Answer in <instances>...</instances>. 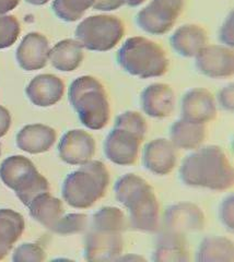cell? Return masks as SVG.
I'll return each instance as SVG.
<instances>
[{"label": "cell", "instance_id": "obj_24", "mask_svg": "<svg viewBox=\"0 0 234 262\" xmlns=\"http://www.w3.org/2000/svg\"><path fill=\"white\" fill-rule=\"evenodd\" d=\"M24 229L26 222L20 213L11 209H0V260L9 255Z\"/></svg>", "mask_w": 234, "mask_h": 262}, {"label": "cell", "instance_id": "obj_27", "mask_svg": "<svg viewBox=\"0 0 234 262\" xmlns=\"http://www.w3.org/2000/svg\"><path fill=\"white\" fill-rule=\"evenodd\" d=\"M127 227L124 212L116 207H104L94 213L89 228L93 231L120 233Z\"/></svg>", "mask_w": 234, "mask_h": 262}, {"label": "cell", "instance_id": "obj_4", "mask_svg": "<svg viewBox=\"0 0 234 262\" xmlns=\"http://www.w3.org/2000/svg\"><path fill=\"white\" fill-rule=\"evenodd\" d=\"M75 34L78 42L88 51L109 52L123 38L125 27L116 15L98 14L80 22Z\"/></svg>", "mask_w": 234, "mask_h": 262}, {"label": "cell", "instance_id": "obj_15", "mask_svg": "<svg viewBox=\"0 0 234 262\" xmlns=\"http://www.w3.org/2000/svg\"><path fill=\"white\" fill-rule=\"evenodd\" d=\"M142 161L144 167L152 174L158 176L168 175L176 166V147L166 139H155L144 146Z\"/></svg>", "mask_w": 234, "mask_h": 262}, {"label": "cell", "instance_id": "obj_38", "mask_svg": "<svg viewBox=\"0 0 234 262\" xmlns=\"http://www.w3.org/2000/svg\"><path fill=\"white\" fill-rule=\"evenodd\" d=\"M218 103L221 108L227 112L234 111V85L231 83L227 86L222 88L218 93Z\"/></svg>", "mask_w": 234, "mask_h": 262}, {"label": "cell", "instance_id": "obj_42", "mask_svg": "<svg viewBox=\"0 0 234 262\" xmlns=\"http://www.w3.org/2000/svg\"><path fill=\"white\" fill-rule=\"evenodd\" d=\"M117 261H146V259L141 256L135 255V253H129V255H125V256L120 255Z\"/></svg>", "mask_w": 234, "mask_h": 262}, {"label": "cell", "instance_id": "obj_45", "mask_svg": "<svg viewBox=\"0 0 234 262\" xmlns=\"http://www.w3.org/2000/svg\"><path fill=\"white\" fill-rule=\"evenodd\" d=\"M0 155H2V147H0Z\"/></svg>", "mask_w": 234, "mask_h": 262}, {"label": "cell", "instance_id": "obj_5", "mask_svg": "<svg viewBox=\"0 0 234 262\" xmlns=\"http://www.w3.org/2000/svg\"><path fill=\"white\" fill-rule=\"evenodd\" d=\"M184 6L185 0H151L137 14V24L149 34L163 35L174 27Z\"/></svg>", "mask_w": 234, "mask_h": 262}, {"label": "cell", "instance_id": "obj_3", "mask_svg": "<svg viewBox=\"0 0 234 262\" xmlns=\"http://www.w3.org/2000/svg\"><path fill=\"white\" fill-rule=\"evenodd\" d=\"M117 61L129 75L140 79L162 77L168 69L164 49L143 36L128 38L119 48Z\"/></svg>", "mask_w": 234, "mask_h": 262}, {"label": "cell", "instance_id": "obj_20", "mask_svg": "<svg viewBox=\"0 0 234 262\" xmlns=\"http://www.w3.org/2000/svg\"><path fill=\"white\" fill-rule=\"evenodd\" d=\"M170 43L179 55L186 58H195L201 49L208 45V35L197 24H184L173 33Z\"/></svg>", "mask_w": 234, "mask_h": 262}, {"label": "cell", "instance_id": "obj_22", "mask_svg": "<svg viewBox=\"0 0 234 262\" xmlns=\"http://www.w3.org/2000/svg\"><path fill=\"white\" fill-rule=\"evenodd\" d=\"M206 127L183 118L176 120L170 130V141L176 149L197 150L205 142Z\"/></svg>", "mask_w": 234, "mask_h": 262}, {"label": "cell", "instance_id": "obj_34", "mask_svg": "<svg viewBox=\"0 0 234 262\" xmlns=\"http://www.w3.org/2000/svg\"><path fill=\"white\" fill-rule=\"evenodd\" d=\"M46 259L44 249L36 244H22L15 248L12 260L14 262H42Z\"/></svg>", "mask_w": 234, "mask_h": 262}, {"label": "cell", "instance_id": "obj_40", "mask_svg": "<svg viewBox=\"0 0 234 262\" xmlns=\"http://www.w3.org/2000/svg\"><path fill=\"white\" fill-rule=\"evenodd\" d=\"M11 114L4 106L0 105V138L5 137L11 127Z\"/></svg>", "mask_w": 234, "mask_h": 262}, {"label": "cell", "instance_id": "obj_37", "mask_svg": "<svg viewBox=\"0 0 234 262\" xmlns=\"http://www.w3.org/2000/svg\"><path fill=\"white\" fill-rule=\"evenodd\" d=\"M234 23H233V12H231L227 19L224 20L222 27L220 29L219 37L223 45L233 48L234 46Z\"/></svg>", "mask_w": 234, "mask_h": 262}, {"label": "cell", "instance_id": "obj_8", "mask_svg": "<svg viewBox=\"0 0 234 262\" xmlns=\"http://www.w3.org/2000/svg\"><path fill=\"white\" fill-rule=\"evenodd\" d=\"M195 64L208 78H230L234 75V52L225 45H207L196 55Z\"/></svg>", "mask_w": 234, "mask_h": 262}, {"label": "cell", "instance_id": "obj_10", "mask_svg": "<svg viewBox=\"0 0 234 262\" xmlns=\"http://www.w3.org/2000/svg\"><path fill=\"white\" fill-rule=\"evenodd\" d=\"M205 222L204 211L192 202L171 204L166 208L163 215L164 228L183 235L203 231Z\"/></svg>", "mask_w": 234, "mask_h": 262}, {"label": "cell", "instance_id": "obj_19", "mask_svg": "<svg viewBox=\"0 0 234 262\" xmlns=\"http://www.w3.org/2000/svg\"><path fill=\"white\" fill-rule=\"evenodd\" d=\"M185 236L186 235L164 228L157 237L152 260L157 262H188L190 257Z\"/></svg>", "mask_w": 234, "mask_h": 262}, {"label": "cell", "instance_id": "obj_2", "mask_svg": "<svg viewBox=\"0 0 234 262\" xmlns=\"http://www.w3.org/2000/svg\"><path fill=\"white\" fill-rule=\"evenodd\" d=\"M110 185V173L100 161H89L70 173L62 184L61 194L70 207L88 209L103 198Z\"/></svg>", "mask_w": 234, "mask_h": 262}, {"label": "cell", "instance_id": "obj_36", "mask_svg": "<svg viewBox=\"0 0 234 262\" xmlns=\"http://www.w3.org/2000/svg\"><path fill=\"white\" fill-rule=\"evenodd\" d=\"M219 216L222 224L227 227L228 231L233 232L234 229V196L228 195L220 204Z\"/></svg>", "mask_w": 234, "mask_h": 262}, {"label": "cell", "instance_id": "obj_30", "mask_svg": "<svg viewBox=\"0 0 234 262\" xmlns=\"http://www.w3.org/2000/svg\"><path fill=\"white\" fill-rule=\"evenodd\" d=\"M148 186L150 185L140 176L135 174H126L123 177H120L115 184L114 192L116 200L125 206L133 195Z\"/></svg>", "mask_w": 234, "mask_h": 262}, {"label": "cell", "instance_id": "obj_26", "mask_svg": "<svg viewBox=\"0 0 234 262\" xmlns=\"http://www.w3.org/2000/svg\"><path fill=\"white\" fill-rule=\"evenodd\" d=\"M196 261L198 262H233L234 245L227 237H206L200 243Z\"/></svg>", "mask_w": 234, "mask_h": 262}, {"label": "cell", "instance_id": "obj_13", "mask_svg": "<svg viewBox=\"0 0 234 262\" xmlns=\"http://www.w3.org/2000/svg\"><path fill=\"white\" fill-rule=\"evenodd\" d=\"M124 239L120 233L89 229L86 237L84 258L88 261H117L123 255Z\"/></svg>", "mask_w": 234, "mask_h": 262}, {"label": "cell", "instance_id": "obj_43", "mask_svg": "<svg viewBox=\"0 0 234 262\" xmlns=\"http://www.w3.org/2000/svg\"><path fill=\"white\" fill-rule=\"evenodd\" d=\"M146 2L147 0H125V5L129 7H139Z\"/></svg>", "mask_w": 234, "mask_h": 262}, {"label": "cell", "instance_id": "obj_29", "mask_svg": "<svg viewBox=\"0 0 234 262\" xmlns=\"http://www.w3.org/2000/svg\"><path fill=\"white\" fill-rule=\"evenodd\" d=\"M50 189L51 188L48 180L38 170H35L33 174L24 180L13 191L24 206L28 207L31 201L36 198L37 195L50 192Z\"/></svg>", "mask_w": 234, "mask_h": 262}, {"label": "cell", "instance_id": "obj_7", "mask_svg": "<svg viewBox=\"0 0 234 262\" xmlns=\"http://www.w3.org/2000/svg\"><path fill=\"white\" fill-rule=\"evenodd\" d=\"M82 125L90 130L105 128L111 117V105L104 86L88 90L72 104Z\"/></svg>", "mask_w": 234, "mask_h": 262}, {"label": "cell", "instance_id": "obj_12", "mask_svg": "<svg viewBox=\"0 0 234 262\" xmlns=\"http://www.w3.org/2000/svg\"><path fill=\"white\" fill-rule=\"evenodd\" d=\"M217 102L210 91L194 88L184 94L181 105L182 118L205 125L217 117Z\"/></svg>", "mask_w": 234, "mask_h": 262}, {"label": "cell", "instance_id": "obj_35", "mask_svg": "<svg viewBox=\"0 0 234 262\" xmlns=\"http://www.w3.org/2000/svg\"><path fill=\"white\" fill-rule=\"evenodd\" d=\"M102 85L103 84L98 79H95L94 77H91V76H82V77L77 78L70 84V88H69L68 97H69L70 104L71 105L74 104L78 100V97L81 94H83L84 92H87L88 90L95 89Z\"/></svg>", "mask_w": 234, "mask_h": 262}, {"label": "cell", "instance_id": "obj_44", "mask_svg": "<svg viewBox=\"0 0 234 262\" xmlns=\"http://www.w3.org/2000/svg\"><path fill=\"white\" fill-rule=\"evenodd\" d=\"M28 4L34 5V6H43L45 4H47L50 0H26Z\"/></svg>", "mask_w": 234, "mask_h": 262}, {"label": "cell", "instance_id": "obj_18", "mask_svg": "<svg viewBox=\"0 0 234 262\" xmlns=\"http://www.w3.org/2000/svg\"><path fill=\"white\" fill-rule=\"evenodd\" d=\"M56 140H57L56 130L43 124L24 126L15 139L19 149L30 154H39L50 151Z\"/></svg>", "mask_w": 234, "mask_h": 262}, {"label": "cell", "instance_id": "obj_21", "mask_svg": "<svg viewBox=\"0 0 234 262\" xmlns=\"http://www.w3.org/2000/svg\"><path fill=\"white\" fill-rule=\"evenodd\" d=\"M84 58L83 47L77 39L66 38L54 45L48 56L53 67L62 72H71L82 63Z\"/></svg>", "mask_w": 234, "mask_h": 262}, {"label": "cell", "instance_id": "obj_17", "mask_svg": "<svg viewBox=\"0 0 234 262\" xmlns=\"http://www.w3.org/2000/svg\"><path fill=\"white\" fill-rule=\"evenodd\" d=\"M141 108L152 118H166L175 108V93L165 83H152L143 90L140 96Z\"/></svg>", "mask_w": 234, "mask_h": 262}, {"label": "cell", "instance_id": "obj_33", "mask_svg": "<svg viewBox=\"0 0 234 262\" xmlns=\"http://www.w3.org/2000/svg\"><path fill=\"white\" fill-rule=\"evenodd\" d=\"M20 33V22L14 15H0V49L12 46L18 40Z\"/></svg>", "mask_w": 234, "mask_h": 262}, {"label": "cell", "instance_id": "obj_9", "mask_svg": "<svg viewBox=\"0 0 234 262\" xmlns=\"http://www.w3.org/2000/svg\"><path fill=\"white\" fill-rule=\"evenodd\" d=\"M141 142V139L131 131L114 127L104 142V152L112 163L129 166L138 160Z\"/></svg>", "mask_w": 234, "mask_h": 262}, {"label": "cell", "instance_id": "obj_32", "mask_svg": "<svg viewBox=\"0 0 234 262\" xmlns=\"http://www.w3.org/2000/svg\"><path fill=\"white\" fill-rule=\"evenodd\" d=\"M115 128H120L131 131V133L138 136L143 141L148 131L147 121L142 117V115L135 111H127L115 119Z\"/></svg>", "mask_w": 234, "mask_h": 262}, {"label": "cell", "instance_id": "obj_14", "mask_svg": "<svg viewBox=\"0 0 234 262\" xmlns=\"http://www.w3.org/2000/svg\"><path fill=\"white\" fill-rule=\"evenodd\" d=\"M51 46L45 35L31 32L23 37L15 52V58L20 67L26 71L43 69L48 62Z\"/></svg>", "mask_w": 234, "mask_h": 262}, {"label": "cell", "instance_id": "obj_11", "mask_svg": "<svg viewBox=\"0 0 234 262\" xmlns=\"http://www.w3.org/2000/svg\"><path fill=\"white\" fill-rule=\"evenodd\" d=\"M94 138L82 129L69 130L58 144L59 158L69 165H82L91 161L95 154Z\"/></svg>", "mask_w": 234, "mask_h": 262}, {"label": "cell", "instance_id": "obj_39", "mask_svg": "<svg viewBox=\"0 0 234 262\" xmlns=\"http://www.w3.org/2000/svg\"><path fill=\"white\" fill-rule=\"evenodd\" d=\"M125 5V0H95L93 9L98 11H114Z\"/></svg>", "mask_w": 234, "mask_h": 262}, {"label": "cell", "instance_id": "obj_25", "mask_svg": "<svg viewBox=\"0 0 234 262\" xmlns=\"http://www.w3.org/2000/svg\"><path fill=\"white\" fill-rule=\"evenodd\" d=\"M35 170L37 169L30 159L23 155H12L7 158L0 166V179L8 188L14 190Z\"/></svg>", "mask_w": 234, "mask_h": 262}, {"label": "cell", "instance_id": "obj_6", "mask_svg": "<svg viewBox=\"0 0 234 262\" xmlns=\"http://www.w3.org/2000/svg\"><path fill=\"white\" fill-rule=\"evenodd\" d=\"M124 207L129 212V226L135 231L156 233L160 229V204L151 186L133 195Z\"/></svg>", "mask_w": 234, "mask_h": 262}, {"label": "cell", "instance_id": "obj_41", "mask_svg": "<svg viewBox=\"0 0 234 262\" xmlns=\"http://www.w3.org/2000/svg\"><path fill=\"white\" fill-rule=\"evenodd\" d=\"M20 4V0H0V15L15 9Z\"/></svg>", "mask_w": 234, "mask_h": 262}, {"label": "cell", "instance_id": "obj_16", "mask_svg": "<svg viewBox=\"0 0 234 262\" xmlns=\"http://www.w3.org/2000/svg\"><path fill=\"white\" fill-rule=\"evenodd\" d=\"M26 93L33 105L38 107H50L57 104L62 98L65 83L57 76L43 73L30 81Z\"/></svg>", "mask_w": 234, "mask_h": 262}, {"label": "cell", "instance_id": "obj_28", "mask_svg": "<svg viewBox=\"0 0 234 262\" xmlns=\"http://www.w3.org/2000/svg\"><path fill=\"white\" fill-rule=\"evenodd\" d=\"M95 0H54L53 10L62 21L75 22L93 8Z\"/></svg>", "mask_w": 234, "mask_h": 262}, {"label": "cell", "instance_id": "obj_1", "mask_svg": "<svg viewBox=\"0 0 234 262\" xmlns=\"http://www.w3.org/2000/svg\"><path fill=\"white\" fill-rule=\"evenodd\" d=\"M182 182L189 187L225 191L234 184L233 166L227 154L217 145L198 149L184 159L180 168Z\"/></svg>", "mask_w": 234, "mask_h": 262}, {"label": "cell", "instance_id": "obj_31", "mask_svg": "<svg viewBox=\"0 0 234 262\" xmlns=\"http://www.w3.org/2000/svg\"><path fill=\"white\" fill-rule=\"evenodd\" d=\"M90 220L89 216L82 213H70L62 215L52 232L60 235H71L82 233L89 228Z\"/></svg>", "mask_w": 234, "mask_h": 262}, {"label": "cell", "instance_id": "obj_23", "mask_svg": "<svg viewBox=\"0 0 234 262\" xmlns=\"http://www.w3.org/2000/svg\"><path fill=\"white\" fill-rule=\"evenodd\" d=\"M28 207L30 215L50 231H53L63 215L62 202L50 192L37 195Z\"/></svg>", "mask_w": 234, "mask_h": 262}]
</instances>
